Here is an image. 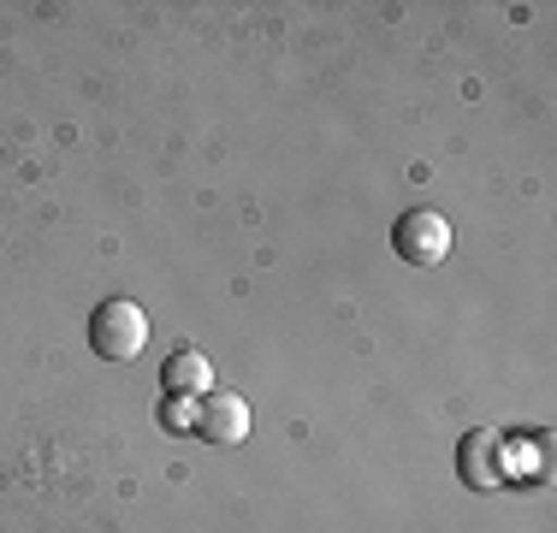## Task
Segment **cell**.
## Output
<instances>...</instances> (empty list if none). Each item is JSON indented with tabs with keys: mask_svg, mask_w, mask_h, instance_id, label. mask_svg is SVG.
<instances>
[{
	"mask_svg": "<svg viewBox=\"0 0 557 533\" xmlns=\"http://www.w3.org/2000/svg\"><path fill=\"white\" fill-rule=\"evenodd\" d=\"M89 344H96L101 362H137V356L149 350V314L131 297H108L89 314Z\"/></svg>",
	"mask_w": 557,
	"mask_h": 533,
	"instance_id": "cell-1",
	"label": "cell"
},
{
	"mask_svg": "<svg viewBox=\"0 0 557 533\" xmlns=\"http://www.w3.org/2000/svg\"><path fill=\"white\" fill-rule=\"evenodd\" d=\"M392 249H397V261H409V266H440L450 256V220H445V213H433V208L397 213Z\"/></svg>",
	"mask_w": 557,
	"mask_h": 533,
	"instance_id": "cell-2",
	"label": "cell"
},
{
	"mask_svg": "<svg viewBox=\"0 0 557 533\" xmlns=\"http://www.w3.org/2000/svg\"><path fill=\"white\" fill-rule=\"evenodd\" d=\"M196 433H202L208 445H244L249 438V404L237 392H208L202 404H196Z\"/></svg>",
	"mask_w": 557,
	"mask_h": 533,
	"instance_id": "cell-3",
	"label": "cell"
},
{
	"mask_svg": "<svg viewBox=\"0 0 557 533\" xmlns=\"http://www.w3.org/2000/svg\"><path fill=\"white\" fill-rule=\"evenodd\" d=\"M161 392L166 397H208L214 392V362H208L202 350H172L166 362H161Z\"/></svg>",
	"mask_w": 557,
	"mask_h": 533,
	"instance_id": "cell-4",
	"label": "cell"
},
{
	"mask_svg": "<svg viewBox=\"0 0 557 533\" xmlns=\"http://www.w3.org/2000/svg\"><path fill=\"white\" fill-rule=\"evenodd\" d=\"M457 474L462 486H498L504 469H498V433H469L457 450Z\"/></svg>",
	"mask_w": 557,
	"mask_h": 533,
	"instance_id": "cell-5",
	"label": "cell"
}]
</instances>
